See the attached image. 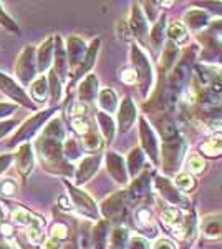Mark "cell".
Wrapping results in <instances>:
<instances>
[{"mask_svg":"<svg viewBox=\"0 0 222 249\" xmlns=\"http://www.w3.org/2000/svg\"><path fill=\"white\" fill-rule=\"evenodd\" d=\"M65 138V130L62 126V122L55 118L50 122L43 130L42 136L37 140L38 158L42 161L43 168L51 173H60V175H73V168L63 160L62 140Z\"/></svg>","mask_w":222,"mask_h":249,"instance_id":"obj_1","label":"cell"},{"mask_svg":"<svg viewBox=\"0 0 222 249\" xmlns=\"http://www.w3.org/2000/svg\"><path fill=\"white\" fill-rule=\"evenodd\" d=\"M131 62H133V67H135V73H136V78H138L141 93L144 96H148L153 87V67H151V63H149L148 57L144 55V52L141 50L138 45L131 47Z\"/></svg>","mask_w":222,"mask_h":249,"instance_id":"obj_2","label":"cell"},{"mask_svg":"<svg viewBox=\"0 0 222 249\" xmlns=\"http://www.w3.org/2000/svg\"><path fill=\"white\" fill-rule=\"evenodd\" d=\"M186 151V142L179 135L166 138L163 143V170L166 173H174L181 164Z\"/></svg>","mask_w":222,"mask_h":249,"instance_id":"obj_3","label":"cell"},{"mask_svg":"<svg viewBox=\"0 0 222 249\" xmlns=\"http://www.w3.org/2000/svg\"><path fill=\"white\" fill-rule=\"evenodd\" d=\"M194 57H196V48H192V50L186 52L183 60H181L179 63H176L174 70H172L171 77H169V85H168L169 91H177L189 78H191Z\"/></svg>","mask_w":222,"mask_h":249,"instance_id":"obj_4","label":"cell"},{"mask_svg":"<svg viewBox=\"0 0 222 249\" xmlns=\"http://www.w3.org/2000/svg\"><path fill=\"white\" fill-rule=\"evenodd\" d=\"M53 113V110H47V111H40V113L34 115L30 120H27L22 126L18 128L17 135L14 136V140L10 142V146H15V144L22 143V142H27L30 136H34L37 131L42 128V124L50 118V115Z\"/></svg>","mask_w":222,"mask_h":249,"instance_id":"obj_5","label":"cell"},{"mask_svg":"<svg viewBox=\"0 0 222 249\" xmlns=\"http://www.w3.org/2000/svg\"><path fill=\"white\" fill-rule=\"evenodd\" d=\"M17 77L22 85H28L34 80L35 71H37V63L34 58V47H25L22 50V53L18 55L17 60Z\"/></svg>","mask_w":222,"mask_h":249,"instance_id":"obj_6","label":"cell"},{"mask_svg":"<svg viewBox=\"0 0 222 249\" xmlns=\"http://www.w3.org/2000/svg\"><path fill=\"white\" fill-rule=\"evenodd\" d=\"M126 201L128 195L126 191H118L110 198H106L102 204V213L106 219L116 221L126 214Z\"/></svg>","mask_w":222,"mask_h":249,"instance_id":"obj_7","label":"cell"},{"mask_svg":"<svg viewBox=\"0 0 222 249\" xmlns=\"http://www.w3.org/2000/svg\"><path fill=\"white\" fill-rule=\"evenodd\" d=\"M67 188H68V191H70V198H71V201H73L76 210L80 213H83L85 216H88V218H93V219L98 218V208H96L95 201H93L86 193L75 188L73 184H70V183H67Z\"/></svg>","mask_w":222,"mask_h":249,"instance_id":"obj_8","label":"cell"},{"mask_svg":"<svg viewBox=\"0 0 222 249\" xmlns=\"http://www.w3.org/2000/svg\"><path fill=\"white\" fill-rule=\"evenodd\" d=\"M139 135L141 143H143V148L146 150L148 156L153 160V163L157 164V161H159V143H157L154 131L151 130V126L144 118H139Z\"/></svg>","mask_w":222,"mask_h":249,"instance_id":"obj_9","label":"cell"},{"mask_svg":"<svg viewBox=\"0 0 222 249\" xmlns=\"http://www.w3.org/2000/svg\"><path fill=\"white\" fill-rule=\"evenodd\" d=\"M156 186H157V190H159L161 196H163L164 199H168L171 204L181 206V208H189V199L181 195L174 184L169 183L166 178H156Z\"/></svg>","mask_w":222,"mask_h":249,"instance_id":"obj_10","label":"cell"},{"mask_svg":"<svg viewBox=\"0 0 222 249\" xmlns=\"http://www.w3.org/2000/svg\"><path fill=\"white\" fill-rule=\"evenodd\" d=\"M0 90L9 96L10 100H14V102H18L20 105L32 108L30 100H28L25 91L22 90V87H18V83H15L14 80L5 77L3 73H0Z\"/></svg>","mask_w":222,"mask_h":249,"instance_id":"obj_11","label":"cell"},{"mask_svg":"<svg viewBox=\"0 0 222 249\" xmlns=\"http://www.w3.org/2000/svg\"><path fill=\"white\" fill-rule=\"evenodd\" d=\"M201 232L205 239L222 241V214H207L201 221Z\"/></svg>","mask_w":222,"mask_h":249,"instance_id":"obj_12","label":"cell"},{"mask_svg":"<svg viewBox=\"0 0 222 249\" xmlns=\"http://www.w3.org/2000/svg\"><path fill=\"white\" fill-rule=\"evenodd\" d=\"M86 43L83 42L80 37H70L68 38V45H67V52H68V67L71 68H78L82 65L85 55H86Z\"/></svg>","mask_w":222,"mask_h":249,"instance_id":"obj_13","label":"cell"},{"mask_svg":"<svg viewBox=\"0 0 222 249\" xmlns=\"http://www.w3.org/2000/svg\"><path fill=\"white\" fill-rule=\"evenodd\" d=\"M106 166L110 175L115 178V181H118L120 184H126L128 183V171H126V164L124 160L121 158L118 153L110 151L106 155Z\"/></svg>","mask_w":222,"mask_h":249,"instance_id":"obj_14","label":"cell"},{"mask_svg":"<svg viewBox=\"0 0 222 249\" xmlns=\"http://www.w3.org/2000/svg\"><path fill=\"white\" fill-rule=\"evenodd\" d=\"M135 120H136L135 103L131 102V98H124L120 105V113H118V123H120L121 133H126V131L133 126Z\"/></svg>","mask_w":222,"mask_h":249,"instance_id":"obj_15","label":"cell"},{"mask_svg":"<svg viewBox=\"0 0 222 249\" xmlns=\"http://www.w3.org/2000/svg\"><path fill=\"white\" fill-rule=\"evenodd\" d=\"M100 161H102V156L100 155H91V156H86V158L82 160L78 166V171H76V181L80 184L88 181L100 168Z\"/></svg>","mask_w":222,"mask_h":249,"instance_id":"obj_16","label":"cell"},{"mask_svg":"<svg viewBox=\"0 0 222 249\" xmlns=\"http://www.w3.org/2000/svg\"><path fill=\"white\" fill-rule=\"evenodd\" d=\"M184 23L188 25L189 30H194V32H199L203 30L204 27H207L211 23V18L209 15L205 14L204 10L201 9H191L184 14Z\"/></svg>","mask_w":222,"mask_h":249,"instance_id":"obj_17","label":"cell"},{"mask_svg":"<svg viewBox=\"0 0 222 249\" xmlns=\"http://www.w3.org/2000/svg\"><path fill=\"white\" fill-rule=\"evenodd\" d=\"M130 27H131V32L135 37H138L139 40L146 37L148 34V20L146 17L143 15V12L138 5H133L131 9V17H130Z\"/></svg>","mask_w":222,"mask_h":249,"instance_id":"obj_18","label":"cell"},{"mask_svg":"<svg viewBox=\"0 0 222 249\" xmlns=\"http://www.w3.org/2000/svg\"><path fill=\"white\" fill-rule=\"evenodd\" d=\"M51 58H53V37H48L42 42V45L38 48L37 55V68L40 73H43L48 70L51 65Z\"/></svg>","mask_w":222,"mask_h":249,"instance_id":"obj_19","label":"cell"},{"mask_svg":"<svg viewBox=\"0 0 222 249\" xmlns=\"http://www.w3.org/2000/svg\"><path fill=\"white\" fill-rule=\"evenodd\" d=\"M98 95V80L95 75H88L86 78L80 83L78 88V98L82 103H90Z\"/></svg>","mask_w":222,"mask_h":249,"instance_id":"obj_20","label":"cell"},{"mask_svg":"<svg viewBox=\"0 0 222 249\" xmlns=\"http://www.w3.org/2000/svg\"><path fill=\"white\" fill-rule=\"evenodd\" d=\"M15 161H17V170L20 175H28L34 166V153H32L30 144L25 143L20 146V150L15 155Z\"/></svg>","mask_w":222,"mask_h":249,"instance_id":"obj_21","label":"cell"},{"mask_svg":"<svg viewBox=\"0 0 222 249\" xmlns=\"http://www.w3.org/2000/svg\"><path fill=\"white\" fill-rule=\"evenodd\" d=\"M12 221H14L15 224H18V226H27V228L43 226L42 218H37V216H34L32 213L23 210V208H15V210L12 211Z\"/></svg>","mask_w":222,"mask_h":249,"instance_id":"obj_22","label":"cell"},{"mask_svg":"<svg viewBox=\"0 0 222 249\" xmlns=\"http://www.w3.org/2000/svg\"><path fill=\"white\" fill-rule=\"evenodd\" d=\"M67 71H68L67 50L63 48L60 37H56V47H55V73L58 75V78H67Z\"/></svg>","mask_w":222,"mask_h":249,"instance_id":"obj_23","label":"cell"},{"mask_svg":"<svg viewBox=\"0 0 222 249\" xmlns=\"http://www.w3.org/2000/svg\"><path fill=\"white\" fill-rule=\"evenodd\" d=\"M163 224L166 228H169L171 231H174V234H177V231L183 232L184 219L176 208H168V210L163 213Z\"/></svg>","mask_w":222,"mask_h":249,"instance_id":"obj_24","label":"cell"},{"mask_svg":"<svg viewBox=\"0 0 222 249\" xmlns=\"http://www.w3.org/2000/svg\"><path fill=\"white\" fill-rule=\"evenodd\" d=\"M149 173H143V175L139 176L138 179H135V181L131 183L130 186V195L133 198H143V196H146L149 193V184H151V179H149Z\"/></svg>","mask_w":222,"mask_h":249,"instance_id":"obj_25","label":"cell"},{"mask_svg":"<svg viewBox=\"0 0 222 249\" xmlns=\"http://www.w3.org/2000/svg\"><path fill=\"white\" fill-rule=\"evenodd\" d=\"M98 48H100V40H95V42L91 43L90 48L86 50V55H85L82 65L76 68V73L75 77H80V75H85L90 68L95 65V58H96V53H98Z\"/></svg>","mask_w":222,"mask_h":249,"instance_id":"obj_26","label":"cell"},{"mask_svg":"<svg viewBox=\"0 0 222 249\" xmlns=\"http://www.w3.org/2000/svg\"><path fill=\"white\" fill-rule=\"evenodd\" d=\"M136 226H138L139 230L149 231L148 234L156 236V228H154V224H153L151 211H149L148 208L143 206V208H139V210L136 211Z\"/></svg>","mask_w":222,"mask_h":249,"instance_id":"obj_27","label":"cell"},{"mask_svg":"<svg viewBox=\"0 0 222 249\" xmlns=\"http://www.w3.org/2000/svg\"><path fill=\"white\" fill-rule=\"evenodd\" d=\"M98 103L102 107L103 113H113L118 107V96L113 90H102L98 96Z\"/></svg>","mask_w":222,"mask_h":249,"instance_id":"obj_28","label":"cell"},{"mask_svg":"<svg viewBox=\"0 0 222 249\" xmlns=\"http://www.w3.org/2000/svg\"><path fill=\"white\" fill-rule=\"evenodd\" d=\"M96 120H98L100 123V128H102V133L104 135V138H106V142H111L113 138H115V123H113V118L110 115L103 113V111H98L96 113Z\"/></svg>","mask_w":222,"mask_h":249,"instance_id":"obj_29","label":"cell"},{"mask_svg":"<svg viewBox=\"0 0 222 249\" xmlns=\"http://www.w3.org/2000/svg\"><path fill=\"white\" fill-rule=\"evenodd\" d=\"M93 244L96 249H104L106 246V238H108V221H100L95 228H93Z\"/></svg>","mask_w":222,"mask_h":249,"instance_id":"obj_30","label":"cell"},{"mask_svg":"<svg viewBox=\"0 0 222 249\" xmlns=\"http://www.w3.org/2000/svg\"><path fill=\"white\" fill-rule=\"evenodd\" d=\"M144 166V155L139 148L131 150L130 156H128V168H130V175L131 176H138V173L141 171V168Z\"/></svg>","mask_w":222,"mask_h":249,"instance_id":"obj_31","label":"cell"},{"mask_svg":"<svg viewBox=\"0 0 222 249\" xmlns=\"http://www.w3.org/2000/svg\"><path fill=\"white\" fill-rule=\"evenodd\" d=\"M47 91H48V87H47V78L45 77H38L34 80V83H32L30 87V95L34 100H37V102H45L47 98Z\"/></svg>","mask_w":222,"mask_h":249,"instance_id":"obj_32","label":"cell"},{"mask_svg":"<svg viewBox=\"0 0 222 249\" xmlns=\"http://www.w3.org/2000/svg\"><path fill=\"white\" fill-rule=\"evenodd\" d=\"M164 30H166V18L161 17L156 22L154 29H153V32H151V45L154 50L161 48V45L164 43Z\"/></svg>","mask_w":222,"mask_h":249,"instance_id":"obj_33","label":"cell"},{"mask_svg":"<svg viewBox=\"0 0 222 249\" xmlns=\"http://www.w3.org/2000/svg\"><path fill=\"white\" fill-rule=\"evenodd\" d=\"M177 55H179V48L176 47V43L169 42L166 47H164V53H163V68L164 70H169L172 65L176 63Z\"/></svg>","mask_w":222,"mask_h":249,"instance_id":"obj_34","label":"cell"},{"mask_svg":"<svg viewBox=\"0 0 222 249\" xmlns=\"http://www.w3.org/2000/svg\"><path fill=\"white\" fill-rule=\"evenodd\" d=\"M82 144L86 151H96L102 148V138H100V135L95 130H90L88 133L83 135Z\"/></svg>","mask_w":222,"mask_h":249,"instance_id":"obj_35","label":"cell"},{"mask_svg":"<svg viewBox=\"0 0 222 249\" xmlns=\"http://www.w3.org/2000/svg\"><path fill=\"white\" fill-rule=\"evenodd\" d=\"M201 151H203V155L207 156L222 155V138H211L207 142H204L201 144Z\"/></svg>","mask_w":222,"mask_h":249,"instance_id":"obj_36","label":"cell"},{"mask_svg":"<svg viewBox=\"0 0 222 249\" xmlns=\"http://www.w3.org/2000/svg\"><path fill=\"white\" fill-rule=\"evenodd\" d=\"M168 34H169V38L172 40V43H184L186 40H188V30L184 29L183 23H177V22L171 23Z\"/></svg>","mask_w":222,"mask_h":249,"instance_id":"obj_37","label":"cell"},{"mask_svg":"<svg viewBox=\"0 0 222 249\" xmlns=\"http://www.w3.org/2000/svg\"><path fill=\"white\" fill-rule=\"evenodd\" d=\"M128 238H130V234H128V230H124V228H116L115 231H113L111 234V249H124L128 243Z\"/></svg>","mask_w":222,"mask_h":249,"instance_id":"obj_38","label":"cell"},{"mask_svg":"<svg viewBox=\"0 0 222 249\" xmlns=\"http://www.w3.org/2000/svg\"><path fill=\"white\" fill-rule=\"evenodd\" d=\"M63 153H65V156L68 160L78 158V156H80V144H78V142L73 140V138L67 140L65 148H63Z\"/></svg>","mask_w":222,"mask_h":249,"instance_id":"obj_39","label":"cell"},{"mask_svg":"<svg viewBox=\"0 0 222 249\" xmlns=\"http://www.w3.org/2000/svg\"><path fill=\"white\" fill-rule=\"evenodd\" d=\"M176 188H181L184 191L191 190V188H194V178L189 173H181L176 176Z\"/></svg>","mask_w":222,"mask_h":249,"instance_id":"obj_40","label":"cell"},{"mask_svg":"<svg viewBox=\"0 0 222 249\" xmlns=\"http://www.w3.org/2000/svg\"><path fill=\"white\" fill-rule=\"evenodd\" d=\"M50 91H51V100L53 102H58L60 95H62V87H60V78L58 75L55 73L53 70L50 71Z\"/></svg>","mask_w":222,"mask_h":249,"instance_id":"obj_41","label":"cell"},{"mask_svg":"<svg viewBox=\"0 0 222 249\" xmlns=\"http://www.w3.org/2000/svg\"><path fill=\"white\" fill-rule=\"evenodd\" d=\"M188 166H189V170H191L192 173H201L204 170L205 163H204V160L201 158V156L191 155V158H189V161H188Z\"/></svg>","mask_w":222,"mask_h":249,"instance_id":"obj_42","label":"cell"},{"mask_svg":"<svg viewBox=\"0 0 222 249\" xmlns=\"http://www.w3.org/2000/svg\"><path fill=\"white\" fill-rule=\"evenodd\" d=\"M68 234V230L65 224L56 223L51 226V239H65Z\"/></svg>","mask_w":222,"mask_h":249,"instance_id":"obj_43","label":"cell"},{"mask_svg":"<svg viewBox=\"0 0 222 249\" xmlns=\"http://www.w3.org/2000/svg\"><path fill=\"white\" fill-rule=\"evenodd\" d=\"M0 191L5 196H12L17 193V184L12 181V179H3V181L0 183Z\"/></svg>","mask_w":222,"mask_h":249,"instance_id":"obj_44","label":"cell"},{"mask_svg":"<svg viewBox=\"0 0 222 249\" xmlns=\"http://www.w3.org/2000/svg\"><path fill=\"white\" fill-rule=\"evenodd\" d=\"M42 226H30L27 231V238L30 241L32 244H37L40 243V239H42Z\"/></svg>","mask_w":222,"mask_h":249,"instance_id":"obj_45","label":"cell"},{"mask_svg":"<svg viewBox=\"0 0 222 249\" xmlns=\"http://www.w3.org/2000/svg\"><path fill=\"white\" fill-rule=\"evenodd\" d=\"M0 23H2L3 27H7V29H9V30L15 32V34H18L17 25H15V23H14V20H10L9 15H7L5 12L2 10V5H0Z\"/></svg>","mask_w":222,"mask_h":249,"instance_id":"obj_46","label":"cell"},{"mask_svg":"<svg viewBox=\"0 0 222 249\" xmlns=\"http://www.w3.org/2000/svg\"><path fill=\"white\" fill-rule=\"evenodd\" d=\"M130 249H149V244L148 241L144 238H141V236H135V238H131L130 241Z\"/></svg>","mask_w":222,"mask_h":249,"instance_id":"obj_47","label":"cell"},{"mask_svg":"<svg viewBox=\"0 0 222 249\" xmlns=\"http://www.w3.org/2000/svg\"><path fill=\"white\" fill-rule=\"evenodd\" d=\"M121 80H123L124 83H128V85H133V83L138 82V78H136V73L133 70H126L121 73Z\"/></svg>","mask_w":222,"mask_h":249,"instance_id":"obj_48","label":"cell"},{"mask_svg":"<svg viewBox=\"0 0 222 249\" xmlns=\"http://www.w3.org/2000/svg\"><path fill=\"white\" fill-rule=\"evenodd\" d=\"M15 111V105H10V103H0V118L3 116H9L10 113Z\"/></svg>","mask_w":222,"mask_h":249,"instance_id":"obj_49","label":"cell"},{"mask_svg":"<svg viewBox=\"0 0 222 249\" xmlns=\"http://www.w3.org/2000/svg\"><path fill=\"white\" fill-rule=\"evenodd\" d=\"M153 249H176V248L169 239H157Z\"/></svg>","mask_w":222,"mask_h":249,"instance_id":"obj_50","label":"cell"},{"mask_svg":"<svg viewBox=\"0 0 222 249\" xmlns=\"http://www.w3.org/2000/svg\"><path fill=\"white\" fill-rule=\"evenodd\" d=\"M14 126H15L14 122H0V138H3Z\"/></svg>","mask_w":222,"mask_h":249,"instance_id":"obj_51","label":"cell"},{"mask_svg":"<svg viewBox=\"0 0 222 249\" xmlns=\"http://www.w3.org/2000/svg\"><path fill=\"white\" fill-rule=\"evenodd\" d=\"M14 160V155H7V156H0V173H3L7 170V166L10 164V161Z\"/></svg>","mask_w":222,"mask_h":249,"instance_id":"obj_52","label":"cell"},{"mask_svg":"<svg viewBox=\"0 0 222 249\" xmlns=\"http://www.w3.org/2000/svg\"><path fill=\"white\" fill-rule=\"evenodd\" d=\"M43 249H60V244L56 239H48L45 244H43Z\"/></svg>","mask_w":222,"mask_h":249,"instance_id":"obj_53","label":"cell"},{"mask_svg":"<svg viewBox=\"0 0 222 249\" xmlns=\"http://www.w3.org/2000/svg\"><path fill=\"white\" fill-rule=\"evenodd\" d=\"M3 218V210H2V206H0V221H2Z\"/></svg>","mask_w":222,"mask_h":249,"instance_id":"obj_54","label":"cell"},{"mask_svg":"<svg viewBox=\"0 0 222 249\" xmlns=\"http://www.w3.org/2000/svg\"><path fill=\"white\" fill-rule=\"evenodd\" d=\"M0 249H9V248H7L5 244H0Z\"/></svg>","mask_w":222,"mask_h":249,"instance_id":"obj_55","label":"cell"}]
</instances>
